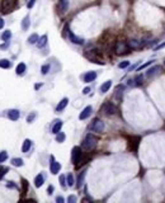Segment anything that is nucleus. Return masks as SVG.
Here are the masks:
<instances>
[{
    "instance_id": "11",
    "label": "nucleus",
    "mask_w": 165,
    "mask_h": 203,
    "mask_svg": "<svg viewBox=\"0 0 165 203\" xmlns=\"http://www.w3.org/2000/svg\"><path fill=\"white\" fill-rule=\"evenodd\" d=\"M92 112H93V108L90 107V105H88V107H85L84 109L81 111V113H80V116H79V118H80L81 121H84V119H87L88 117L92 114Z\"/></svg>"
},
{
    "instance_id": "42",
    "label": "nucleus",
    "mask_w": 165,
    "mask_h": 203,
    "mask_svg": "<svg viewBox=\"0 0 165 203\" xmlns=\"http://www.w3.org/2000/svg\"><path fill=\"white\" fill-rule=\"evenodd\" d=\"M34 4H36V0H29L28 4H27V8H28V9H31V8H33Z\"/></svg>"
},
{
    "instance_id": "4",
    "label": "nucleus",
    "mask_w": 165,
    "mask_h": 203,
    "mask_svg": "<svg viewBox=\"0 0 165 203\" xmlns=\"http://www.w3.org/2000/svg\"><path fill=\"white\" fill-rule=\"evenodd\" d=\"M102 111L104 112L105 114H108V116H112V114H116L117 113V107L113 104V103H105V104H103L102 107Z\"/></svg>"
},
{
    "instance_id": "23",
    "label": "nucleus",
    "mask_w": 165,
    "mask_h": 203,
    "mask_svg": "<svg viewBox=\"0 0 165 203\" xmlns=\"http://www.w3.org/2000/svg\"><path fill=\"white\" fill-rule=\"evenodd\" d=\"M25 69H27L25 64L24 62H20V64H18V66H17L15 71H17V74H18V75H23V74H24V71H25Z\"/></svg>"
},
{
    "instance_id": "27",
    "label": "nucleus",
    "mask_w": 165,
    "mask_h": 203,
    "mask_svg": "<svg viewBox=\"0 0 165 203\" xmlns=\"http://www.w3.org/2000/svg\"><path fill=\"white\" fill-rule=\"evenodd\" d=\"M38 34L37 33H33V34H31L28 38V43H31V45H34V43H37V41H38Z\"/></svg>"
},
{
    "instance_id": "18",
    "label": "nucleus",
    "mask_w": 165,
    "mask_h": 203,
    "mask_svg": "<svg viewBox=\"0 0 165 203\" xmlns=\"http://www.w3.org/2000/svg\"><path fill=\"white\" fill-rule=\"evenodd\" d=\"M126 43H127L128 48H132V50H136V48H138V47L141 46L140 41H137V40H128Z\"/></svg>"
},
{
    "instance_id": "40",
    "label": "nucleus",
    "mask_w": 165,
    "mask_h": 203,
    "mask_svg": "<svg viewBox=\"0 0 165 203\" xmlns=\"http://www.w3.org/2000/svg\"><path fill=\"white\" fill-rule=\"evenodd\" d=\"M60 184H61V187H62V188H65V187H66V178H65V175H61L60 176Z\"/></svg>"
},
{
    "instance_id": "37",
    "label": "nucleus",
    "mask_w": 165,
    "mask_h": 203,
    "mask_svg": "<svg viewBox=\"0 0 165 203\" xmlns=\"http://www.w3.org/2000/svg\"><path fill=\"white\" fill-rule=\"evenodd\" d=\"M48 71H50V65H43V66L41 67V72H42V75L48 74Z\"/></svg>"
},
{
    "instance_id": "7",
    "label": "nucleus",
    "mask_w": 165,
    "mask_h": 203,
    "mask_svg": "<svg viewBox=\"0 0 165 203\" xmlns=\"http://www.w3.org/2000/svg\"><path fill=\"white\" fill-rule=\"evenodd\" d=\"M161 71H163V67H161L160 65H155V66L150 67V69L146 71V76H147V78H152V76L160 74Z\"/></svg>"
},
{
    "instance_id": "35",
    "label": "nucleus",
    "mask_w": 165,
    "mask_h": 203,
    "mask_svg": "<svg viewBox=\"0 0 165 203\" xmlns=\"http://www.w3.org/2000/svg\"><path fill=\"white\" fill-rule=\"evenodd\" d=\"M154 62H155V60H151V61H149V62H146V64L141 65V66H140V67H138V69H137V71H141V70H142V69H146L147 66H150V65H152Z\"/></svg>"
},
{
    "instance_id": "10",
    "label": "nucleus",
    "mask_w": 165,
    "mask_h": 203,
    "mask_svg": "<svg viewBox=\"0 0 165 203\" xmlns=\"http://www.w3.org/2000/svg\"><path fill=\"white\" fill-rule=\"evenodd\" d=\"M67 9H69V0H58V3H57V10H58V13L62 14Z\"/></svg>"
},
{
    "instance_id": "17",
    "label": "nucleus",
    "mask_w": 165,
    "mask_h": 203,
    "mask_svg": "<svg viewBox=\"0 0 165 203\" xmlns=\"http://www.w3.org/2000/svg\"><path fill=\"white\" fill-rule=\"evenodd\" d=\"M8 117L10 121H18L19 119V111L18 109H11L8 112Z\"/></svg>"
},
{
    "instance_id": "34",
    "label": "nucleus",
    "mask_w": 165,
    "mask_h": 203,
    "mask_svg": "<svg viewBox=\"0 0 165 203\" xmlns=\"http://www.w3.org/2000/svg\"><path fill=\"white\" fill-rule=\"evenodd\" d=\"M133 80H135V85H142V83H144V81H142L144 80L142 75H137Z\"/></svg>"
},
{
    "instance_id": "39",
    "label": "nucleus",
    "mask_w": 165,
    "mask_h": 203,
    "mask_svg": "<svg viewBox=\"0 0 165 203\" xmlns=\"http://www.w3.org/2000/svg\"><path fill=\"white\" fill-rule=\"evenodd\" d=\"M129 66V61H122V62H119L118 67L119 69H126V67Z\"/></svg>"
},
{
    "instance_id": "24",
    "label": "nucleus",
    "mask_w": 165,
    "mask_h": 203,
    "mask_svg": "<svg viewBox=\"0 0 165 203\" xmlns=\"http://www.w3.org/2000/svg\"><path fill=\"white\" fill-rule=\"evenodd\" d=\"M29 25H31V20H29V17H24V19L22 20V29L23 31H27L29 28Z\"/></svg>"
},
{
    "instance_id": "12",
    "label": "nucleus",
    "mask_w": 165,
    "mask_h": 203,
    "mask_svg": "<svg viewBox=\"0 0 165 203\" xmlns=\"http://www.w3.org/2000/svg\"><path fill=\"white\" fill-rule=\"evenodd\" d=\"M69 38H70V41H71L72 43H75V45H82V43H84V40H82L81 37L75 36V34H74L72 32H70V31H69Z\"/></svg>"
},
{
    "instance_id": "8",
    "label": "nucleus",
    "mask_w": 165,
    "mask_h": 203,
    "mask_svg": "<svg viewBox=\"0 0 165 203\" xmlns=\"http://www.w3.org/2000/svg\"><path fill=\"white\" fill-rule=\"evenodd\" d=\"M114 51H116L117 55H123V54H126V52L128 51L127 43H125V42H118V43L116 45V47H114Z\"/></svg>"
},
{
    "instance_id": "16",
    "label": "nucleus",
    "mask_w": 165,
    "mask_h": 203,
    "mask_svg": "<svg viewBox=\"0 0 165 203\" xmlns=\"http://www.w3.org/2000/svg\"><path fill=\"white\" fill-rule=\"evenodd\" d=\"M61 127H62V121L60 119H56L55 121V125L52 126V133H58L61 131Z\"/></svg>"
},
{
    "instance_id": "14",
    "label": "nucleus",
    "mask_w": 165,
    "mask_h": 203,
    "mask_svg": "<svg viewBox=\"0 0 165 203\" xmlns=\"http://www.w3.org/2000/svg\"><path fill=\"white\" fill-rule=\"evenodd\" d=\"M97 79V72L95 71H89L84 75V81L85 83H92Z\"/></svg>"
},
{
    "instance_id": "26",
    "label": "nucleus",
    "mask_w": 165,
    "mask_h": 203,
    "mask_svg": "<svg viewBox=\"0 0 165 203\" xmlns=\"http://www.w3.org/2000/svg\"><path fill=\"white\" fill-rule=\"evenodd\" d=\"M111 86H112V81H111V80L105 81V83L101 86V92H102V93H107L108 90H109V88H111Z\"/></svg>"
},
{
    "instance_id": "36",
    "label": "nucleus",
    "mask_w": 165,
    "mask_h": 203,
    "mask_svg": "<svg viewBox=\"0 0 165 203\" xmlns=\"http://www.w3.org/2000/svg\"><path fill=\"white\" fill-rule=\"evenodd\" d=\"M8 159V152L7 151H1L0 152V163H4Z\"/></svg>"
},
{
    "instance_id": "29",
    "label": "nucleus",
    "mask_w": 165,
    "mask_h": 203,
    "mask_svg": "<svg viewBox=\"0 0 165 203\" xmlns=\"http://www.w3.org/2000/svg\"><path fill=\"white\" fill-rule=\"evenodd\" d=\"M11 164H13L14 166H23V160L20 157H14L13 160H11Z\"/></svg>"
},
{
    "instance_id": "32",
    "label": "nucleus",
    "mask_w": 165,
    "mask_h": 203,
    "mask_svg": "<svg viewBox=\"0 0 165 203\" xmlns=\"http://www.w3.org/2000/svg\"><path fill=\"white\" fill-rule=\"evenodd\" d=\"M10 37H11V32L10 31H4V32H3V34H1L3 41H9Z\"/></svg>"
},
{
    "instance_id": "21",
    "label": "nucleus",
    "mask_w": 165,
    "mask_h": 203,
    "mask_svg": "<svg viewBox=\"0 0 165 203\" xmlns=\"http://www.w3.org/2000/svg\"><path fill=\"white\" fill-rule=\"evenodd\" d=\"M31 146H32V141L29 139L24 140V142H23V145H22V151L23 152H28L29 150H31Z\"/></svg>"
},
{
    "instance_id": "28",
    "label": "nucleus",
    "mask_w": 165,
    "mask_h": 203,
    "mask_svg": "<svg viewBox=\"0 0 165 203\" xmlns=\"http://www.w3.org/2000/svg\"><path fill=\"white\" fill-rule=\"evenodd\" d=\"M66 183L69 187H74V184H75V180H74V175L70 173V174H67L66 176Z\"/></svg>"
},
{
    "instance_id": "3",
    "label": "nucleus",
    "mask_w": 165,
    "mask_h": 203,
    "mask_svg": "<svg viewBox=\"0 0 165 203\" xmlns=\"http://www.w3.org/2000/svg\"><path fill=\"white\" fill-rule=\"evenodd\" d=\"M81 155H82L81 149L79 147V146H75V147L72 149V152H71V161L75 164V165L79 164V161H80V159H81Z\"/></svg>"
},
{
    "instance_id": "25",
    "label": "nucleus",
    "mask_w": 165,
    "mask_h": 203,
    "mask_svg": "<svg viewBox=\"0 0 165 203\" xmlns=\"http://www.w3.org/2000/svg\"><path fill=\"white\" fill-rule=\"evenodd\" d=\"M85 170H82V172L80 173V175L78 176V183H76V187L78 188H80L81 185H82V183H84V178H85Z\"/></svg>"
},
{
    "instance_id": "13",
    "label": "nucleus",
    "mask_w": 165,
    "mask_h": 203,
    "mask_svg": "<svg viewBox=\"0 0 165 203\" xmlns=\"http://www.w3.org/2000/svg\"><path fill=\"white\" fill-rule=\"evenodd\" d=\"M123 90H125V86H123V85H118V86L116 88V92H114V99H116V100L119 102L121 99H122Z\"/></svg>"
},
{
    "instance_id": "41",
    "label": "nucleus",
    "mask_w": 165,
    "mask_h": 203,
    "mask_svg": "<svg viewBox=\"0 0 165 203\" xmlns=\"http://www.w3.org/2000/svg\"><path fill=\"white\" fill-rule=\"evenodd\" d=\"M34 118H36V113L33 112V113H31V114H29V116L27 117V122H28V123H32V121H33Z\"/></svg>"
},
{
    "instance_id": "51",
    "label": "nucleus",
    "mask_w": 165,
    "mask_h": 203,
    "mask_svg": "<svg viewBox=\"0 0 165 203\" xmlns=\"http://www.w3.org/2000/svg\"><path fill=\"white\" fill-rule=\"evenodd\" d=\"M8 45H9V43H8V41H7V43H5V45H1V46H0V48H1V50L7 48V47H8Z\"/></svg>"
},
{
    "instance_id": "48",
    "label": "nucleus",
    "mask_w": 165,
    "mask_h": 203,
    "mask_svg": "<svg viewBox=\"0 0 165 203\" xmlns=\"http://www.w3.org/2000/svg\"><path fill=\"white\" fill-rule=\"evenodd\" d=\"M128 85H131V86H135V80L133 79H131V80H128V83H127Z\"/></svg>"
},
{
    "instance_id": "19",
    "label": "nucleus",
    "mask_w": 165,
    "mask_h": 203,
    "mask_svg": "<svg viewBox=\"0 0 165 203\" xmlns=\"http://www.w3.org/2000/svg\"><path fill=\"white\" fill-rule=\"evenodd\" d=\"M67 104H69V99H67V98H64L62 100H61V102L57 104V107H56V111H57V112L64 111L65 108H66V105H67Z\"/></svg>"
},
{
    "instance_id": "2",
    "label": "nucleus",
    "mask_w": 165,
    "mask_h": 203,
    "mask_svg": "<svg viewBox=\"0 0 165 203\" xmlns=\"http://www.w3.org/2000/svg\"><path fill=\"white\" fill-rule=\"evenodd\" d=\"M17 5V0H1V13L9 14L14 10Z\"/></svg>"
},
{
    "instance_id": "30",
    "label": "nucleus",
    "mask_w": 165,
    "mask_h": 203,
    "mask_svg": "<svg viewBox=\"0 0 165 203\" xmlns=\"http://www.w3.org/2000/svg\"><path fill=\"white\" fill-rule=\"evenodd\" d=\"M0 67L1 69H9L10 67V61L9 60H0Z\"/></svg>"
},
{
    "instance_id": "5",
    "label": "nucleus",
    "mask_w": 165,
    "mask_h": 203,
    "mask_svg": "<svg viewBox=\"0 0 165 203\" xmlns=\"http://www.w3.org/2000/svg\"><path fill=\"white\" fill-rule=\"evenodd\" d=\"M89 128L94 132H103V129H104V122L101 119H94Z\"/></svg>"
},
{
    "instance_id": "50",
    "label": "nucleus",
    "mask_w": 165,
    "mask_h": 203,
    "mask_svg": "<svg viewBox=\"0 0 165 203\" xmlns=\"http://www.w3.org/2000/svg\"><path fill=\"white\" fill-rule=\"evenodd\" d=\"M1 28H4V19L0 18V29Z\"/></svg>"
},
{
    "instance_id": "20",
    "label": "nucleus",
    "mask_w": 165,
    "mask_h": 203,
    "mask_svg": "<svg viewBox=\"0 0 165 203\" xmlns=\"http://www.w3.org/2000/svg\"><path fill=\"white\" fill-rule=\"evenodd\" d=\"M43 183H45V178H43V175L42 174H38L36 176V179H34V185H36L37 188H40V187H42Z\"/></svg>"
},
{
    "instance_id": "15",
    "label": "nucleus",
    "mask_w": 165,
    "mask_h": 203,
    "mask_svg": "<svg viewBox=\"0 0 165 203\" xmlns=\"http://www.w3.org/2000/svg\"><path fill=\"white\" fill-rule=\"evenodd\" d=\"M141 139L138 136H135V137H129V145H131V149L132 150H137V146L140 143Z\"/></svg>"
},
{
    "instance_id": "46",
    "label": "nucleus",
    "mask_w": 165,
    "mask_h": 203,
    "mask_svg": "<svg viewBox=\"0 0 165 203\" xmlns=\"http://www.w3.org/2000/svg\"><path fill=\"white\" fill-rule=\"evenodd\" d=\"M56 202H57V203H64V198H62V197H57V198H56Z\"/></svg>"
},
{
    "instance_id": "45",
    "label": "nucleus",
    "mask_w": 165,
    "mask_h": 203,
    "mask_svg": "<svg viewBox=\"0 0 165 203\" xmlns=\"http://www.w3.org/2000/svg\"><path fill=\"white\" fill-rule=\"evenodd\" d=\"M8 187L9 188H17V185L13 184V182H8Z\"/></svg>"
},
{
    "instance_id": "44",
    "label": "nucleus",
    "mask_w": 165,
    "mask_h": 203,
    "mask_svg": "<svg viewBox=\"0 0 165 203\" xmlns=\"http://www.w3.org/2000/svg\"><path fill=\"white\" fill-rule=\"evenodd\" d=\"M164 47H165V42H164V43H161V45H158L156 47H154V51H159V50L164 48Z\"/></svg>"
},
{
    "instance_id": "53",
    "label": "nucleus",
    "mask_w": 165,
    "mask_h": 203,
    "mask_svg": "<svg viewBox=\"0 0 165 203\" xmlns=\"http://www.w3.org/2000/svg\"><path fill=\"white\" fill-rule=\"evenodd\" d=\"M41 86H42V84H37V85H36V86H34V88H36V89H40Z\"/></svg>"
},
{
    "instance_id": "52",
    "label": "nucleus",
    "mask_w": 165,
    "mask_h": 203,
    "mask_svg": "<svg viewBox=\"0 0 165 203\" xmlns=\"http://www.w3.org/2000/svg\"><path fill=\"white\" fill-rule=\"evenodd\" d=\"M136 67H137V64H136V65H132V66H131V67H129V69H128V71H131V70L136 69Z\"/></svg>"
},
{
    "instance_id": "22",
    "label": "nucleus",
    "mask_w": 165,
    "mask_h": 203,
    "mask_svg": "<svg viewBox=\"0 0 165 203\" xmlns=\"http://www.w3.org/2000/svg\"><path fill=\"white\" fill-rule=\"evenodd\" d=\"M46 45H47V36H46V34H43L42 37L38 38V41H37V46L40 47V48H42V47H45Z\"/></svg>"
},
{
    "instance_id": "6",
    "label": "nucleus",
    "mask_w": 165,
    "mask_h": 203,
    "mask_svg": "<svg viewBox=\"0 0 165 203\" xmlns=\"http://www.w3.org/2000/svg\"><path fill=\"white\" fill-rule=\"evenodd\" d=\"M97 54L98 52H95V50L94 51H89V52H85V57L89 58L92 62H95V64H101V65H104V62L101 60V58L97 56Z\"/></svg>"
},
{
    "instance_id": "33",
    "label": "nucleus",
    "mask_w": 165,
    "mask_h": 203,
    "mask_svg": "<svg viewBox=\"0 0 165 203\" xmlns=\"http://www.w3.org/2000/svg\"><path fill=\"white\" fill-rule=\"evenodd\" d=\"M28 190V182L25 180V179H22V192L23 194H25Z\"/></svg>"
},
{
    "instance_id": "9",
    "label": "nucleus",
    "mask_w": 165,
    "mask_h": 203,
    "mask_svg": "<svg viewBox=\"0 0 165 203\" xmlns=\"http://www.w3.org/2000/svg\"><path fill=\"white\" fill-rule=\"evenodd\" d=\"M50 170H51L52 174H58V172L61 170V164L54 159V156H51V165H50Z\"/></svg>"
},
{
    "instance_id": "38",
    "label": "nucleus",
    "mask_w": 165,
    "mask_h": 203,
    "mask_svg": "<svg viewBox=\"0 0 165 203\" xmlns=\"http://www.w3.org/2000/svg\"><path fill=\"white\" fill-rule=\"evenodd\" d=\"M8 167L7 166H0V179L3 178V176H4L5 174H7V172H8Z\"/></svg>"
},
{
    "instance_id": "49",
    "label": "nucleus",
    "mask_w": 165,
    "mask_h": 203,
    "mask_svg": "<svg viewBox=\"0 0 165 203\" xmlns=\"http://www.w3.org/2000/svg\"><path fill=\"white\" fill-rule=\"evenodd\" d=\"M89 92H90V88H85V89L82 90V94H89Z\"/></svg>"
},
{
    "instance_id": "43",
    "label": "nucleus",
    "mask_w": 165,
    "mask_h": 203,
    "mask_svg": "<svg viewBox=\"0 0 165 203\" xmlns=\"http://www.w3.org/2000/svg\"><path fill=\"white\" fill-rule=\"evenodd\" d=\"M67 201H69V203H75L76 202V197L75 196H70L69 198H67Z\"/></svg>"
},
{
    "instance_id": "31",
    "label": "nucleus",
    "mask_w": 165,
    "mask_h": 203,
    "mask_svg": "<svg viewBox=\"0 0 165 203\" xmlns=\"http://www.w3.org/2000/svg\"><path fill=\"white\" fill-rule=\"evenodd\" d=\"M65 139H66V136H65V133L64 132H58V133H56V141L57 142H64Z\"/></svg>"
},
{
    "instance_id": "1",
    "label": "nucleus",
    "mask_w": 165,
    "mask_h": 203,
    "mask_svg": "<svg viewBox=\"0 0 165 203\" xmlns=\"http://www.w3.org/2000/svg\"><path fill=\"white\" fill-rule=\"evenodd\" d=\"M97 142H98L97 137L92 133H88L87 136H85L84 141H82V147L85 150H93L97 146Z\"/></svg>"
},
{
    "instance_id": "47",
    "label": "nucleus",
    "mask_w": 165,
    "mask_h": 203,
    "mask_svg": "<svg viewBox=\"0 0 165 203\" xmlns=\"http://www.w3.org/2000/svg\"><path fill=\"white\" fill-rule=\"evenodd\" d=\"M47 192H48V194H52V192H54V187H52V185H50L48 189H47Z\"/></svg>"
}]
</instances>
